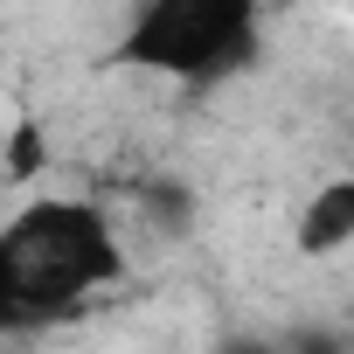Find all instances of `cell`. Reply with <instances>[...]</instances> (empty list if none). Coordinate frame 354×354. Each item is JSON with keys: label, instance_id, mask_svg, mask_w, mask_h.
I'll return each instance as SVG.
<instances>
[{"label": "cell", "instance_id": "cell-1", "mask_svg": "<svg viewBox=\"0 0 354 354\" xmlns=\"http://www.w3.org/2000/svg\"><path fill=\"white\" fill-rule=\"evenodd\" d=\"M0 257H8V285H15L28 326L63 319L77 299L111 285L118 264H125L104 209H91V202H35V209H21L0 230Z\"/></svg>", "mask_w": 354, "mask_h": 354}, {"label": "cell", "instance_id": "cell-2", "mask_svg": "<svg viewBox=\"0 0 354 354\" xmlns=\"http://www.w3.org/2000/svg\"><path fill=\"white\" fill-rule=\"evenodd\" d=\"M250 56H257V0H146L118 42V63L181 84H216Z\"/></svg>", "mask_w": 354, "mask_h": 354}, {"label": "cell", "instance_id": "cell-3", "mask_svg": "<svg viewBox=\"0 0 354 354\" xmlns=\"http://www.w3.org/2000/svg\"><path fill=\"white\" fill-rule=\"evenodd\" d=\"M299 257H333L354 243V181H326L313 188V202L299 209Z\"/></svg>", "mask_w": 354, "mask_h": 354}, {"label": "cell", "instance_id": "cell-4", "mask_svg": "<svg viewBox=\"0 0 354 354\" xmlns=\"http://www.w3.org/2000/svg\"><path fill=\"white\" fill-rule=\"evenodd\" d=\"M42 167V132L35 125H21L15 132V146H8V181H21V174H35Z\"/></svg>", "mask_w": 354, "mask_h": 354}, {"label": "cell", "instance_id": "cell-5", "mask_svg": "<svg viewBox=\"0 0 354 354\" xmlns=\"http://www.w3.org/2000/svg\"><path fill=\"white\" fill-rule=\"evenodd\" d=\"M15 326H28V313H21V299L8 285V257H0V333H15Z\"/></svg>", "mask_w": 354, "mask_h": 354}, {"label": "cell", "instance_id": "cell-6", "mask_svg": "<svg viewBox=\"0 0 354 354\" xmlns=\"http://www.w3.org/2000/svg\"><path fill=\"white\" fill-rule=\"evenodd\" d=\"M292 354H347V340H340V333H326V326H313V333H299V340H292Z\"/></svg>", "mask_w": 354, "mask_h": 354}, {"label": "cell", "instance_id": "cell-7", "mask_svg": "<svg viewBox=\"0 0 354 354\" xmlns=\"http://www.w3.org/2000/svg\"><path fill=\"white\" fill-rule=\"evenodd\" d=\"M223 354H285V347H271V340H230Z\"/></svg>", "mask_w": 354, "mask_h": 354}, {"label": "cell", "instance_id": "cell-8", "mask_svg": "<svg viewBox=\"0 0 354 354\" xmlns=\"http://www.w3.org/2000/svg\"><path fill=\"white\" fill-rule=\"evenodd\" d=\"M0 181H8V146H0Z\"/></svg>", "mask_w": 354, "mask_h": 354}]
</instances>
